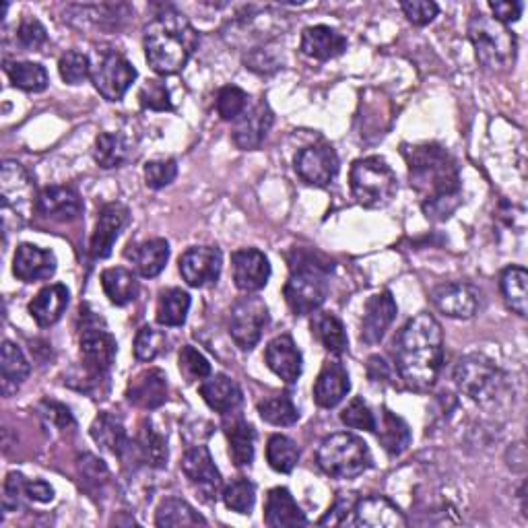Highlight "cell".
Here are the masks:
<instances>
[{"mask_svg": "<svg viewBox=\"0 0 528 528\" xmlns=\"http://www.w3.org/2000/svg\"><path fill=\"white\" fill-rule=\"evenodd\" d=\"M409 180L421 198L427 219L446 221L462 203L460 174L454 157L436 143L405 147Z\"/></svg>", "mask_w": 528, "mask_h": 528, "instance_id": "1", "label": "cell"}, {"mask_svg": "<svg viewBox=\"0 0 528 528\" xmlns=\"http://www.w3.org/2000/svg\"><path fill=\"white\" fill-rule=\"evenodd\" d=\"M396 372L417 392L432 390L444 363V335L440 322L427 312L411 318L396 339Z\"/></svg>", "mask_w": 528, "mask_h": 528, "instance_id": "2", "label": "cell"}, {"mask_svg": "<svg viewBox=\"0 0 528 528\" xmlns=\"http://www.w3.org/2000/svg\"><path fill=\"white\" fill-rule=\"evenodd\" d=\"M143 44L147 62L157 75H176L198 48V33L182 13L165 9L145 27Z\"/></svg>", "mask_w": 528, "mask_h": 528, "instance_id": "3", "label": "cell"}, {"mask_svg": "<svg viewBox=\"0 0 528 528\" xmlns=\"http://www.w3.org/2000/svg\"><path fill=\"white\" fill-rule=\"evenodd\" d=\"M293 256L289 258L291 275L283 287V295L295 316H308L326 302L328 273L333 271V262L310 250H293Z\"/></svg>", "mask_w": 528, "mask_h": 528, "instance_id": "4", "label": "cell"}, {"mask_svg": "<svg viewBox=\"0 0 528 528\" xmlns=\"http://www.w3.org/2000/svg\"><path fill=\"white\" fill-rule=\"evenodd\" d=\"M316 462L333 479H355L372 467V452L359 436L341 432L322 440Z\"/></svg>", "mask_w": 528, "mask_h": 528, "instance_id": "5", "label": "cell"}, {"mask_svg": "<svg viewBox=\"0 0 528 528\" xmlns=\"http://www.w3.org/2000/svg\"><path fill=\"white\" fill-rule=\"evenodd\" d=\"M469 40L475 46L477 60L489 71H504L516 60L518 42L508 25H502L483 13L469 21Z\"/></svg>", "mask_w": 528, "mask_h": 528, "instance_id": "6", "label": "cell"}, {"mask_svg": "<svg viewBox=\"0 0 528 528\" xmlns=\"http://www.w3.org/2000/svg\"><path fill=\"white\" fill-rule=\"evenodd\" d=\"M349 184L355 201L366 209L386 207L399 190L396 174L382 157L357 159L351 165Z\"/></svg>", "mask_w": 528, "mask_h": 528, "instance_id": "7", "label": "cell"}, {"mask_svg": "<svg viewBox=\"0 0 528 528\" xmlns=\"http://www.w3.org/2000/svg\"><path fill=\"white\" fill-rule=\"evenodd\" d=\"M81 320L83 326L79 345L83 363L93 378H104L116 359V339L108 333L104 320L89 312V308H81Z\"/></svg>", "mask_w": 528, "mask_h": 528, "instance_id": "8", "label": "cell"}, {"mask_svg": "<svg viewBox=\"0 0 528 528\" xmlns=\"http://www.w3.org/2000/svg\"><path fill=\"white\" fill-rule=\"evenodd\" d=\"M502 372L495 363L479 353H471L458 361L454 382L460 392L477 403H489L502 390Z\"/></svg>", "mask_w": 528, "mask_h": 528, "instance_id": "9", "label": "cell"}, {"mask_svg": "<svg viewBox=\"0 0 528 528\" xmlns=\"http://www.w3.org/2000/svg\"><path fill=\"white\" fill-rule=\"evenodd\" d=\"M0 196H3L5 213H13L19 221H27L33 211H38L36 184L19 161L7 159L0 170Z\"/></svg>", "mask_w": 528, "mask_h": 528, "instance_id": "10", "label": "cell"}, {"mask_svg": "<svg viewBox=\"0 0 528 528\" xmlns=\"http://www.w3.org/2000/svg\"><path fill=\"white\" fill-rule=\"evenodd\" d=\"M269 324V308L258 295H246L229 312V335L242 351H252Z\"/></svg>", "mask_w": 528, "mask_h": 528, "instance_id": "11", "label": "cell"}, {"mask_svg": "<svg viewBox=\"0 0 528 528\" xmlns=\"http://www.w3.org/2000/svg\"><path fill=\"white\" fill-rule=\"evenodd\" d=\"M135 79L137 69L116 50L104 52L99 56L91 71V81L95 89L104 99H108V102H120L130 85L135 83Z\"/></svg>", "mask_w": 528, "mask_h": 528, "instance_id": "12", "label": "cell"}, {"mask_svg": "<svg viewBox=\"0 0 528 528\" xmlns=\"http://www.w3.org/2000/svg\"><path fill=\"white\" fill-rule=\"evenodd\" d=\"M180 467L192 489L205 502H217V498L223 493V479L219 469L215 467L211 452L205 446H194L186 450Z\"/></svg>", "mask_w": 528, "mask_h": 528, "instance_id": "13", "label": "cell"}, {"mask_svg": "<svg viewBox=\"0 0 528 528\" xmlns=\"http://www.w3.org/2000/svg\"><path fill=\"white\" fill-rule=\"evenodd\" d=\"M295 172L306 184L324 188L339 174V157L330 145H312L295 157Z\"/></svg>", "mask_w": 528, "mask_h": 528, "instance_id": "14", "label": "cell"}, {"mask_svg": "<svg viewBox=\"0 0 528 528\" xmlns=\"http://www.w3.org/2000/svg\"><path fill=\"white\" fill-rule=\"evenodd\" d=\"M223 267V254L217 246H194L180 256V275L190 287L217 283Z\"/></svg>", "mask_w": 528, "mask_h": 528, "instance_id": "15", "label": "cell"}, {"mask_svg": "<svg viewBox=\"0 0 528 528\" xmlns=\"http://www.w3.org/2000/svg\"><path fill=\"white\" fill-rule=\"evenodd\" d=\"M432 304L448 318L469 320L481 306V293L469 283H444L432 291Z\"/></svg>", "mask_w": 528, "mask_h": 528, "instance_id": "16", "label": "cell"}, {"mask_svg": "<svg viewBox=\"0 0 528 528\" xmlns=\"http://www.w3.org/2000/svg\"><path fill=\"white\" fill-rule=\"evenodd\" d=\"M231 271H234L236 287L244 293L264 289L271 279L269 258L256 248H242L231 254Z\"/></svg>", "mask_w": 528, "mask_h": 528, "instance_id": "17", "label": "cell"}, {"mask_svg": "<svg viewBox=\"0 0 528 528\" xmlns=\"http://www.w3.org/2000/svg\"><path fill=\"white\" fill-rule=\"evenodd\" d=\"M273 122H275L273 110L262 99V102H258L254 108L246 110L236 120L234 132H231V139H234L238 149L254 151L264 143V139H267Z\"/></svg>", "mask_w": 528, "mask_h": 528, "instance_id": "18", "label": "cell"}, {"mask_svg": "<svg viewBox=\"0 0 528 528\" xmlns=\"http://www.w3.org/2000/svg\"><path fill=\"white\" fill-rule=\"evenodd\" d=\"M396 314H399V308H396L390 291H380L372 295L361 320V341L368 345L380 343L386 335V330L392 326Z\"/></svg>", "mask_w": 528, "mask_h": 528, "instance_id": "19", "label": "cell"}, {"mask_svg": "<svg viewBox=\"0 0 528 528\" xmlns=\"http://www.w3.org/2000/svg\"><path fill=\"white\" fill-rule=\"evenodd\" d=\"M126 399L130 405L145 411L163 407L165 401H168V376L159 368L141 372L130 380L126 388Z\"/></svg>", "mask_w": 528, "mask_h": 528, "instance_id": "20", "label": "cell"}, {"mask_svg": "<svg viewBox=\"0 0 528 528\" xmlns=\"http://www.w3.org/2000/svg\"><path fill=\"white\" fill-rule=\"evenodd\" d=\"M38 213L58 223H73L83 213V201L71 186H48L40 192Z\"/></svg>", "mask_w": 528, "mask_h": 528, "instance_id": "21", "label": "cell"}, {"mask_svg": "<svg viewBox=\"0 0 528 528\" xmlns=\"http://www.w3.org/2000/svg\"><path fill=\"white\" fill-rule=\"evenodd\" d=\"M355 522L368 528H405L407 516L384 495H370L355 502Z\"/></svg>", "mask_w": 528, "mask_h": 528, "instance_id": "22", "label": "cell"}, {"mask_svg": "<svg viewBox=\"0 0 528 528\" xmlns=\"http://www.w3.org/2000/svg\"><path fill=\"white\" fill-rule=\"evenodd\" d=\"M56 256L33 244H21L13 258V275L23 283L46 281L56 273Z\"/></svg>", "mask_w": 528, "mask_h": 528, "instance_id": "23", "label": "cell"}, {"mask_svg": "<svg viewBox=\"0 0 528 528\" xmlns=\"http://www.w3.org/2000/svg\"><path fill=\"white\" fill-rule=\"evenodd\" d=\"M126 223H128V209L120 203H108L102 211H99L97 225L91 238V256L108 258Z\"/></svg>", "mask_w": 528, "mask_h": 528, "instance_id": "24", "label": "cell"}, {"mask_svg": "<svg viewBox=\"0 0 528 528\" xmlns=\"http://www.w3.org/2000/svg\"><path fill=\"white\" fill-rule=\"evenodd\" d=\"M264 361H267L269 370L287 384H295L302 376L304 359H302L300 349H297V345L293 343L289 335L275 337L267 345V351H264Z\"/></svg>", "mask_w": 528, "mask_h": 528, "instance_id": "25", "label": "cell"}, {"mask_svg": "<svg viewBox=\"0 0 528 528\" xmlns=\"http://www.w3.org/2000/svg\"><path fill=\"white\" fill-rule=\"evenodd\" d=\"M351 390L349 374L339 361H326L316 382H314V401L322 409H335Z\"/></svg>", "mask_w": 528, "mask_h": 528, "instance_id": "26", "label": "cell"}, {"mask_svg": "<svg viewBox=\"0 0 528 528\" xmlns=\"http://www.w3.org/2000/svg\"><path fill=\"white\" fill-rule=\"evenodd\" d=\"M201 396L213 411H217L223 417L236 415V411L244 403L242 388L238 386V382H234L225 374H215L203 380Z\"/></svg>", "mask_w": 528, "mask_h": 528, "instance_id": "27", "label": "cell"}, {"mask_svg": "<svg viewBox=\"0 0 528 528\" xmlns=\"http://www.w3.org/2000/svg\"><path fill=\"white\" fill-rule=\"evenodd\" d=\"M264 524L271 528H295L306 526L308 518L293 500V495L285 487H275L269 491L264 502Z\"/></svg>", "mask_w": 528, "mask_h": 528, "instance_id": "28", "label": "cell"}, {"mask_svg": "<svg viewBox=\"0 0 528 528\" xmlns=\"http://www.w3.org/2000/svg\"><path fill=\"white\" fill-rule=\"evenodd\" d=\"M347 50V38L328 25H314L302 33V52L308 58L326 62L341 56Z\"/></svg>", "mask_w": 528, "mask_h": 528, "instance_id": "29", "label": "cell"}, {"mask_svg": "<svg viewBox=\"0 0 528 528\" xmlns=\"http://www.w3.org/2000/svg\"><path fill=\"white\" fill-rule=\"evenodd\" d=\"M126 258L132 262V267H135L141 277L153 279L165 269V264L170 260V244L163 238H153L137 246H130L126 250Z\"/></svg>", "mask_w": 528, "mask_h": 528, "instance_id": "30", "label": "cell"}, {"mask_svg": "<svg viewBox=\"0 0 528 528\" xmlns=\"http://www.w3.org/2000/svg\"><path fill=\"white\" fill-rule=\"evenodd\" d=\"M69 300L71 293L64 285H48L29 302V314L38 326H52L62 318L64 310L69 308Z\"/></svg>", "mask_w": 528, "mask_h": 528, "instance_id": "31", "label": "cell"}, {"mask_svg": "<svg viewBox=\"0 0 528 528\" xmlns=\"http://www.w3.org/2000/svg\"><path fill=\"white\" fill-rule=\"evenodd\" d=\"M91 438L99 448L114 456H124L130 450V442L126 436L124 423L114 413H99L91 425Z\"/></svg>", "mask_w": 528, "mask_h": 528, "instance_id": "32", "label": "cell"}, {"mask_svg": "<svg viewBox=\"0 0 528 528\" xmlns=\"http://www.w3.org/2000/svg\"><path fill=\"white\" fill-rule=\"evenodd\" d=\"M374 432L378 434V440H380L382 448L390 456H401L411 446V429H409V425L399 415H394L388 409H382V415L376 421Z\"/></svg>", "mask_w": 528, "mask_h": 528, "instance_id": "33", "label": "cell"}, {"mask_svg": "<svg viewBox=\"0 0 528 528\" xmlns=\"http://www.w3.org/2000/svg\"><path fill=\"white\" fill-rule=\"evenodd\" d=\"M225 436L229 442V456L236 467H250L254 460L256 432L244 419H234L225 425Z\"/></svg>", "mask_w": 528, "mask_h": 528, "instance_id": "34", "label": "cell"}, {"mask_svg": "<svg viewBox=\"0 0 528 528\" xmlns=\"http://www.w3.org/2000/svg\"><path fill=\"white\" fill-rule=\"evenodd\" d=\"M137 454L139 458L145 462L147 467L153 469H163L168 465V440H165L157 429L153 427L151 421H143L139 427V434H137Z\"/></svg>", "mask_w": 528, "mask_h": 528, "instance_id": "35", "label": "cell"}, {"mask_svg": "<svg viewBox=\"0 0 528 528\" xmlns=\"http://www.w3.org/2000/svg\"><path fill=\"white\" fill-rule=\"evenodd\" d=\"M102 287L114 306H126L137 300L139 281L128 269L112 267L102 273Z\"/></svg>", "mask_w": 528, "mask_h": 528, "instance_id": "36", "label": "cell"}, {"mask_svg": "<svg viewBox=\"0 0 528 528\" xmlns=\"http://www.w3.org/2000/svg\"><path fill=\"white\" fill-rule=\"evenodd\" d=\"M528 273L522 267H508L500 277V289L506 306L520 318L528 312Z\"/></svg>", "mask_w": 528, "mask_h": 528, "instance_id": "37", "label": "cell"}, {"mask_svg": "<svg viewBox=\"0 0 528 528\" xmlns=\"http://www.w3.org/2000/svg\"><path fill=\"white\" fill-rule=\"evenodd\" d=\"M190 310V295L178 287L172 289H165L159 295V302H157V324L161 326H182L186 322Z\"/></svg>", "mask_w": 528, "mask_h": 528, "instance_id": "38", "label": "cell"}, {"mask_svg": "<svg viewBox=\"0 0 528 528\" xmlns=\"http://www.w3.org/2000/svg\"><path fill=\"white\" fill-rule=\"evenodd\" d=\"M0 361H3L0 363V368H3V392L9 396L29 376L31 366L19 345H15L13 341L3 343V357H0Z\"/></svg>", "mask_w": 528, "mask_h": 528, "instance_id": "39", "label": "cell"}, {"mask_svg": "<svg viewBox=\"0 0 528 528\" xmlns=\"http://www.w3.org/2000/svg\"><path fill=\"white\" fill-rule=\"evenodd\" d=\"M5 73L9 75L13 87L27 93H42L50 79L42 64L38 62H5Z\"/></svg>", "mask_w": 528, "mask_h": 528, "instance_id": "40", "label": "cell"}, {"mask_svg": "<svg viewBox=\"0 0 528 528\" xmlns=\"http://www.w3.org/2000/svg\"><path fill=\"white\" fill-rule=\"evenodd\" d=\"M205 526L207 520L198 514L188 502L180 498H170L159 504L155 514V526L170 528V526Z\"/></svg>", "mask_w": 528, "mask_h": 528, "instance_id": "41", "label": "cell"}, {"mask_svg": "<svg viewBox=\"0 0 528 528\" xmlns=\"http://www.w3.org/2000/svg\"><path fill=\"white\" fill-rule=\"evenodd\" d=\"M314 333L328 353L333 355L347 353L349 339L343 322L335 314H320L314 322Z\"/></svg>", "mask_w": 528, "mask_h": 528, "instance_id": "42", "label": "cell"}, {"mask_svg": "<svg viewBox=\"0 0 528 528\" xmlns=\"http://www.w3.org/2000/svg\"><path fill=\"white\" fill-rule=\"evenodd\" d=\"M93 157L99 168L104 170L120 168V165L128 159V145L120 135H116V132H102V135L95 139Z\"/></svg>", "mask_w": 528, "mask_h": 528, "instance_id": "43", "label": "cell"}, {"mask_svg": "<svg viewBox=\"0 0 528 528\" xmlns=\"http://www.w3.org/2000/svg\"><path fill=\"white\" fill-rule=\"evenodd\" d=\"M258 415L262 421H267L277 427H287L297 423L300 419V411L293 405L289 394H275L258 403Z\"/></svg>", "mask_w": 528, "mask_h": 528, "instance_id": "44", "label": "cell"}, {"mask_svg": "<svg viewBox=\"0 0 528 528\" xmlns=\"http://www.w3.org/2000/svg\"><path fill=\"white\" fill-rule=\"evenodd\" d=\"M300 460V448L297 444L281 434H275L269 438L267 444V462L273 471L277 473H291Z\"/></svg>", "mask_w": 528, "mask_h": 528, "instance_id": "45", "label": "cell"}, {"mask_svg": "<svg viewBox=\"0 0 528 528\" xmlns=\"http://www.w3.org/2000/svg\"><path fill=\"white\" fill-rule=\"evenodd\" d=\"M221 498L231 512L250 514L254 508V502H256V487L252 481L240 477V479H234L223 487Z\"/></svg>", "mask_w": 528, "mask_h": 528, "instance_id": "46", "label": "cell"}, {"mask_svg": "<svg viewBox=\"0 0 528 528\" xmlns=\"http://www.w3.org/2000/svg\"><path fill=\"white\" fill-rule=\"evenodd\" d=\"M168 351V337L153 326H143L135 337V357L139 361H155L161 353Z\"/></svg>", "mask_w": 528, "mask_h": 528, "instance_id": "47", "label": "cell"}, {"mask_svg": "<svg viewBox=\"0 0 528 528\" xmlns=\"http://www.w3.org/2000/svg\"><path fill=\"white\" fill-rule=\"evenodd\" d=\"M178 366L186 382H203L211 376V363L209 359L194 349L192 345H184L178 357Z\"/></svg>", "mask_w": 528, "mask_h": 528, "instance_id": "48", "label": "cell"}, {"mask_svg": "<svg viewBox=\"0 0 528 528\" xmlns=\"http://www.w3.org/2000/svg\"><path fill=\"white\" fill-rule=\"evenodd\" d=\"M58 71H60V77L64 83L69 85H81L85 83L89 77H91V71L93 66L89 62V58L83 54V52H77V50H71L66 52L60 62H58Z\"/></svg>", "mask_w": 528, "mask_h": 528, "instance_id": "49", "label": "cell"}, {"mask_svg": "<svg viewBox=\"0 0 528 528\" xmlns=\"http://www.w3.org/2000/svg\"><path fill=\"white\" fill-rule=\"evenodd\" d=\"M248 110V93L236 85H227L217 95V114L223 120H238Z\"/></svg>", "mask_w": 528, "mask_h": 528, "instance_id": "50", "label": "cell"}, {"mask_svg": "<svg viewBox=\"0 0 528 528\" xmlns=\"http://www.w3.org/2000/svg\"><path fill=\"white\" fill-rule=\"evenodd\" d=\"M139 102L145 110H153V112H170L174 108L168 87H165V83H161L157 79L147 81L141 87Z\"/></svg>", "mask_w": 528, "mask_h": 528, "instance_id": "51", "label": "cell"}, {"mask_svg": "<svg viewBox=\"0 0 528 528\" xmlns=\"http://www.w3.org/2000/svg\"><path fill=\"white\" fill-rule=\"evenodd\" d=\"M79 475H81L85 489L91 493L97 489H102L110 479V473H108L104 462L95 456H91V454H85L79 458Z\"/></svg>", "mask_w": 528, "mask_h": 528, "instance_id": "52", "label": "cell"}, {"mask_svg": "<svg viewBox=\"0 0 528 528\" xmlns=\"http://www.w3.org/2000/svg\"><path fill=\"white\" fill-rule=\"evenodd\" d=\"M178 176L176 159H157L145 165V182L153 190H161L170 186Z\"/></svg>", "mask_w": 528, "mask_h": 528, "instance_id": "53", "label": "cell"}, {"mask_svg": "<svg viewBox=\"0 0 528 528\" xmlns=\"http://www.w3.org/2000/svg\"><path fill=\"white\" fill-rule=\"evenodd\" d=\"M341 421L351 429H363V432H374L376 429V417L370 411V407L363 403L359 396L353 399L341 413Z\"/></svg>", "mask_w": 528, "mask_h": 528, "instance_id": "54", "label": "cell"}, {"mask_svg": "<svg viewBox=\"0 0 528 528\" xmlns=\"http://www.w3.org/2000/svg\"><path fill=\"white\" fill-rule=\"evenodd\" d=\"M17 38L25 48H42L48 42L46 27L33 17H25L17 27Z\"/></svg>", "mask_w": 528, "mask_h": 528, "instance_id": "55", "label": "cell"}, {"mask_svg": "<svg viewBox=\"0 0 528 528\" xmlns=\"http://www.w3.org/2000/svg\"><path fill=\"white\" fill-rule=\"evenodd\" d=\"M405 17L413 23V25H427L432 23L436 17H438V5L432 3V0H405V3L401 5Z\"/></svg>", "mask_w": 528, "mask_h": 528, "instance_id": "56", "label": "cell"}, {"mask_svg": "<svg viewBox=\"0 0 528 528\" xmlns=\"http://www.w3.org/2000/svg\"><path fill=\"white\" fill-rule=\"evenodd\" d=\"M25 477L19 473H9L5 481V495H3V508L5 512H17L23 504V498H27L25 493Z\"/></svg>", "mask_w": 528, "mask_h": 528, "instance_id": "57", "label": "cell"}, {"mask_svg": "<svg viewBox=\"0 0 528 528\" xmlns=\"http://www.w3.org/2000/svg\"><path fill=\"white\" fill-rule=\"evenodd\" d=\"M355 502L357 500L353 498V493H339V498L335 500L333 508L328 510V514L318 524H345L347 516L353 514Z\"/></svg>", "mask_w": 528, "mask_h": 528, "instance_id": "58", "label": "cell"}, {"mask_svg": "<svg viewBox=\"0 0 528 528\" xmlns=\"http://www.w3.org/2000/svg\"><path fill=\"white\" fill-rule=\"evenodd\" d=\"M42 413L48 421H52L58 429H71L75 427V419H73V413L71 409L62 405V403H56V401H44L42 403Z\"/></svg>", "mask_w": 528, "mask_h": 528, "instance_id": "59", "label": "cell"}, {"mask_svg": "<svg viewBox=\"0 0 528 528\" xmlns=\"http://www.w3.org/2000/svg\"><path fill=\"white\" fill-rule=\"evenodd\" d=\"M489 9L493 11V19L500 21L502 25H508V23H514L520 19L522 15V3H518V0H500V3H489Z\"/></svg>", "mask_w": 528, "mask_h": 528, "instance_id": "60", "label": "cell"}, {"mask_svg": "<svg viewBox=\"0 0 528 528\" xmlns=\"http://www.w3.org/2000/svg\"><path fill=\"white\" fill-rule=\"evenodd\" d=\"M25 493H27V500L38 502V504H50L54 500V487L42 479L27 481Z\"/></svg>", "mask_w": 528, "mask_h": 528, "instance_id": "61", "label": "cell"}, {"mask_svg": "<svg viewBox=\"0 0 528 528\" xmlns=\"http://www.w3.org/2000/svg\"><path fill=\"white\" fill-rule=\"evenodd\" d=\"M368 376L374 382H390L392 370H390V366H388L384 357L374 355V357L368 359Z\"/></svg>", "mask_w": 528, "mask_h": 528, "instance_id": "62", "label": "cell"}]
</instances>
